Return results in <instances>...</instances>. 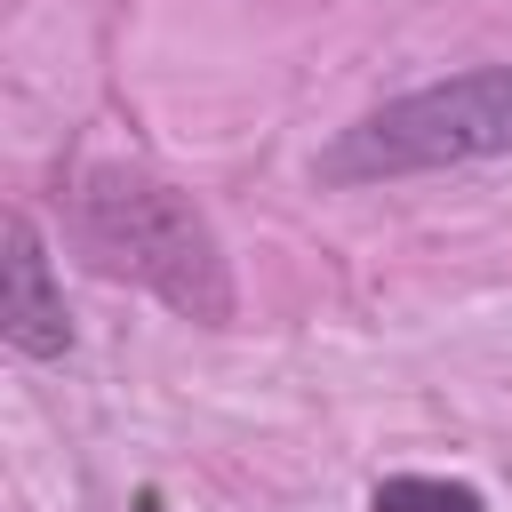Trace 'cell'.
Masks as SVG:
<instances>
[{"label": "cell", "instance_id": "1", "mask_svg": "<svg viewBox=\"0 0 512 512\" xmlns=\"http://www.w3.org/2000/svg\"><path fill=\"white\" fill-rule=\"evenodd\" d=\"M72 224H80V248H88L104 272L152 288V296L176 304L184 320H208V328L232 320L224 248H216L208 216H200L176 184L136 176V168H96V176L80 184V200H72Z\"/></svg>", "mask_w": 512, "mask_h": 512}, {"label": "cell", "instance_id": "2", "mask_svg": "<svg viewBox=\"0 0 512 512\" xmlns=\"http://www.w3.org/2000/svg\"><path fill=\"white\" fill-rule=\"evenodd\" d=\"M512 152V64L456 72L440 88L392 96L360 128H344L320 160L328 184H376V176H416V168H464Z\"/></svg>", "mask_w": 512, "mask_h": 512}, {"label": "cell", "instance_id": "3", "mask_svg": "<svg viewBox=\"0 0 512 512\" xmlns=\"http://www.w3.org/2000/svg\"><path fill=\"white\" fill-rule=\"evenodd\" d=\"M0 336L24 360H64V344H72L64 296H56L48 256H40V232L24 216H8V256H0Z\"/></svg>", "mask_w": 512, "mask_h": 512}, {"label": "cell", "instance_id": "4", "mask_svg": "<svg viewBox=\"0 0 512 512\" xmlns=\"http://www.w3.org/2000/svg\"><path fill=\"white\" fill-rule=\"evenodd\" d=\"M368 512H488V504H480V488H464V480L400 472V480H384V488L368 496Z\"/></svg>", "mask_w": 512, "mask_h": 512}]
</instances>
